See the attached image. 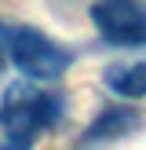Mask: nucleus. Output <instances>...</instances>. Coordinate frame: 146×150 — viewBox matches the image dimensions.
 Returning <instances> with one entry per match:
<instances>
[{
	"instance_id": "nucleus-1",
	"label": "nucleus",
	"mask_w": 146,
	"mask_h": 150,
	"mask_svg": "<svg viewBox=\"0 0 146 150\" xmlns=\"http://www.w3.org/2000/svg\"><path fill=\"white\" fill-rule=\"evenodd\" d=\"M62 117V99L29 81H15L0 99V150H29Z\"/></svg>"
},
{
	"instance_id": "nucleus-2",
	"label": "nucleus",
	"mask_w": 146,
	"mask_h": 150,
	"mask_svg": "<svg viewBox=\"0 0 146 150\" xmlns=\"http://www.w3.org/2000/svg\"><path fill=\"white\" fill-rule=\"evenodd\" d=\"M0 37H4L7 59L33 81H51V77H58V73H66L73 66V51L55 44L51 37H44L40 29H29V26L4 29L0 26Z\"/></svg>"
},
{
	"instance_id": "nucleus-3",
	"label": "nucleus",
	"mask_w": 146,
	"mask_h": 150,
	"mask_svg": "<svg viewBox=\"0 0 146 150\" xmlns=\"http://www.w3.org/2000/svg\"><path fill=\"white\" fill-rule=\"evenodd\" d=\"M91 22L99 37L113 48H142L146 44V4H139V0H95Z\"/></svg>"
},
{
	"instance_id": "nucleus-4",
	"label": "nucleus",
	"mask_w": 146,
	"mask_h": 150,
	"mask_svg": "<svg viewBox=\"0 0 146 150\" xmlns=\"http://www.w3.org/2000/svg\"><path fill=\"white\" fill-rule=\"evenodd\" d=\"M139 128V114L128 106H110L106 114L95 117V125L88 128V139H117V136H128V132Z\"/></svg>"
},
{
	"instance_id": "nucleus-5",
	"label": "nucleus",
	"mask_w": 146,
	"mask_h": 150,
	"mask_svg": "<svg viewBox=\"0 0 146 150\" xmlns=\"http://www.w3.org/2000/svg\"><path fill=\"white\" fill-rule=\"evenodd\" d=\"M106 84H110V92L124 95V99H142L146 95V62L124 66V70H110Z\"/></svg>"
},
{
	"instance_id": "nucleus-6",
	"label": "nucleus",
	"mask_w": 146,
	"mask_h": 150,
	"mask_svg": "<svg viewBox=\"0 0 146 150\" xmlns=\"http://www.w3.org/2000/svg\"><path fill=\"white\" fill-rule=\"evenodd\" d=\"M0 66H4V55H0Z\"/></svg>"
}]
</instances>
